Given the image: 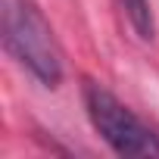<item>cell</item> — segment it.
Listing matches in <instances>:
<instances>
[{"label": "cell", "mask_w": 159, "mask_h": 159, "mask_svg": "<svg viewBox=\"0 0 159 159\" xmlns=\"http://www.w3.org/2000/svg\"><path fill=\"white\" fill-rule=\"evenodd\" d=\"M131 28L137 31L140 41H153L156 38V22H153V7H150V0H119Z\"/></svg>", "instance_id": "3957f363"}, {"label": "cell", "mask_w": 159, "mask_h": 159, "mask_svg": "<svg viewBox=\"0 0 159 159\" xmlns=\"http://www.w3.org/2000/svg\"><path fill=\"white\" fill-rule=\"evenodd\" d=\"M84 109L94 131L109 143L112 153L159 159V134L131 106H125L109 88L97 81H84Z\"/></svg>", "instance_id": "7a4b0ae2"}, {"label": "cell", "mask_w": 159, "mask_h": 159, "mask_svg": "<svg viewBox=\"0 0 159 159\" xmlns=\"http://www.w3.org/2000/svg\"><path fill=\"white\" fill-rule=\"evenodd\" d=\"M3 47L38 84L50 91L62 84V47L34 0H3Z\"/></svg>", "instance_id": "6da1fadb"}]
</instances>
